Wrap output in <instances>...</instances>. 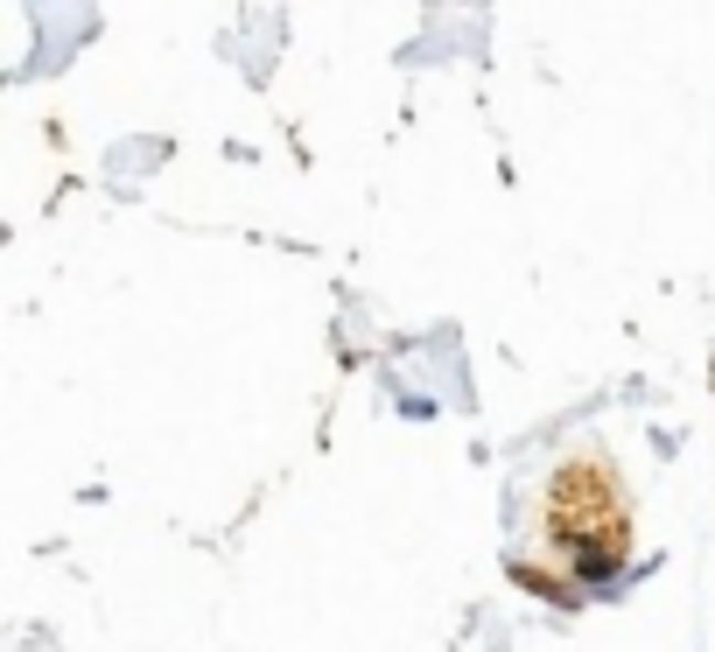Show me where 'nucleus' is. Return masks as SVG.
<instances>
[{"mask_svg":"<svg viewBox=\"0 0 715 652\" xmlns=\"http://www.w3.org/2000/svg\"><path fill=\"white\" fill-rule=\"evenodd\" d=\"M625 541H631L625 485L610 477V464L596 449H575L548 477V498H540L533 520H527V575L540 562H554L562 583H604L625 562Z\"/></svg>","mask_w":715,"mask_h":652,"instance_id":"f257e3e1","label":"nucleus"}]
</instances>
